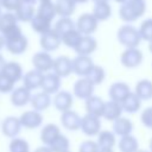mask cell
Returning <instances> with one entry per match:
<instances>
[{"mask_svg":"<svg viewBox=\"0 0 152 152\" xmlns=\"http://www.w3.org/2000/svg\"><path fill=\"white\" fill-rule=\"evenodd\" d=\"M39 43H40V46H42L43 51L50 52V51H55V50H57L59 48V45L62 43V38L52 28L49 32H46V33L40 36Z\"/></svg>","mask_w":152,"mask_h":152,"instance_id":"cell-8","label":"cell"},{"mask_svg":"<svg viewBox=\"0 0 152 152\" xmlns=\"http://www.w3.org/2000/svg\"><path fill=\"white\" fill-rule=\"evenodd\" d=\"M21 124H20V120L19 118H15V116H7L2 124H1V132L4 135L8 137V138H17V135L20 133L21 131Z\"/></svg>","mask_w":152,"mask_h":152,"instance_id":"cell-11","label":"cell"},{"mask_svg":"<svg viewBox=\"0 0 152 152\" xmlns=\"http://www.w3.org/2000/svg\"><path fill=\"white\" fill-rule=\"evenodd\" d=\"M0 15H1V0H0Z\"/></svg>","mask_w":152,"mask_h":152,"instance_id":"cell-59","label":"cell"},{"mask_svg":"<svg viewBox=\"0 0 152 152\" xmlns=\"http://www.w3.org/2000/svg\"><path fill=\"white\" fill-rule=\"evenodd\" d=\"M137 152H151V151H147V150H142V148H139Z\"/></svg>","mask_w":152,"mask_h":152,"instance_id":"cell-55","label":"cell"},{"mask_svg":"<svg viewBox=\"0 0 152 152\" xmlns=\"http://www.w3.org/2000/svg\"><path fill=\"white\" fill-rule=\"evenodd\" d=\"M18 20L20 21H24V23H31L32 19L34 18L36 15V12H34V5H30V4H23L18 7V10L14 12Z\"/></svg>","mask_w":152,"mask_h":152,"instance_id":"cell-31","label":"cell"},{"mask_svg":"<svg viewBox=\"0 0 152 152\" xmlns=\"http://www.w3.org/2000/svg\"><path fill=\"white\" fill-rule=\"evenodd\" d=\"M14 90V82L8 78L6 75L0 72V93L6 94V93H12Z\"/></svg>","mask_w":152,"mask_h":152,"instance_id":"cell-43","label":"cell"},{"mask_svg":"<svg viewBox=\"0 0 152 152\" xmlns=\"http://www.w3.org/2000/svg\"><path fill=\"white\" fill-rule=\"evenodd\" d=\"M81 131L88 135V137H94L97 135L101 132V121L100 118L86 114L82 116V124H81Z\"/></svg>","mask_w":152,"mask_h":152,"instance_id":"cell-5","label":"cell"},{"mask_svg":"<svg viewBox=\"0 0 152 152\" xmlns=\"http://www.w3.org/2000/svg\"><path fill=\"white\" fill-rule=\"evenodd\" d=\"M23 4H30V5H34L37 2V0H20Z\"/></svg>","mask_w":152,"mask_h":152,"instance_id":"cell-50","label":"cell"},{"mask_svg":"<svg viewBox=\"0 0 152 152\" xmlns=\"http://www.w3.org/2000/svg\"><path fill=\"white\" fill-rule=\"evenodd\" d=\"M31 90H28L27 88L23 87H18L15 88L12 93H11V102L13 106L15 107H23L26 106L28 102H31Z\"/></svg>","mask_w":152,"mask_h":152,"instance_id":"cell-18","label":"cell"},{"mask_svg":"<svg viewBox=\"0 0 152 152\" xmlns=\"http://www.w3.org/2000/svg\"><path fill=\"white\" fill-rule=\"evenodd\" d=\"M93 15L96 18L97 21H104L112 15L110 5L107 1L103 2H95L93 8Z\"/></svg>","mask_w":152,"mask_h":152,"instance_id":"cell-30","label":"cell"},{"mask_svg":"<svg viewBox=\"0 0 152 152\" xmlns=\"http://www.w3.org/2000/svg\"><path fill=\"white\" fill-rule=\"evenodd\" d=\"M95 64L89 56H77L72 59V72L78 76L87 77Z\"/></svg>","mask_w":152,"mask_h":152,"instance_id":"cell-7","label":"cell"},{"mask_svg":"<svg viewBox=\"0 0 152 152\" xmlns=\"http://www.w3.org/2000/svg\"><path fill=\"white\" fill-rule=\"evenodd\" d=\"M99 152H114L113 150H110V148H100V151Z\"/></svg>","mask_w":152,"mask_h":152,"instance_id":"cell-51","label":"cell"},{"mask_svg":"<svg viewBox=\"0 0 152 152\" xmlns=\"http://www.w3.org/2000/svg\"><path fill=\"white\" fill-rule=\"evenodd\" d=\"M43 91L48 93L49 95L57 94L61 88V77L57 76L55 72H48L44 75L42 87Z\"/></svg>","mask_w":152,"mask_h":152,"instance_id":"cell-17","label":"cell"},{"mask_svg":"<svg viewBox=\"0 0 152 152\" xmlns=\"http://www.w3.org/2000/svg\"><path fill=\"white\" fill-rule=\"evenodd\" d=\"M121 107L127 113H137L141 107V100L135 93H129V95L121 102Z\"/></svg>","mask_w":152,"mask_h":152,"instance_id":"cell-32","label":"cell"},{"mask_svg":"<svg viewBox=\"0 0 152 152\" xmlns=\"http://www.w3.org/2000/svg\"><path fill=\"white\" fill-rule=\"evenodd\" d=\"M20 5H21L20 0H1V7L7 10L8 12H12V11L15 12Z\"/></svg>","mask_w":152,"mask_h":152,"instance_id":"cell-46","label":"cell"},{"mask_svg":"<svg viewBox=\"0 0 152 152\" xmlns=\"http://www.w3.org/2000/svg\"><path fill=\"white\" fill-rule=\"evenodd\" d=\"M10 152H30V145L25 139L14 138L10 142Z\"/></svg>","mask_w":152,"mask_h":152,"instance_id":"cell-41","label":"cell"},{"mask_svg":"<svg viewBox=\"0 0 152 152\" xmlns=\"http://www.w3.org/2000/svg\"><path fill=\"white\" fill-rule=\"evenodd\" d=\"M140 120L145 127L152 128V106L147 107L142 110V113L140 115Z\"/></svg>","mask_w":152,"mask_h":152,"instance_id":"cell-45","label":"cell"},{"mask_svg":"<svg viewBox=\"0 0 152 152\" xmlns=\"http://www.w3.org/2000/svg\"><path fill=\"white\" fill-rule=\"evenodd\" d=\"M69 146H70L69 139L65 135L61 134L49 147L51 148L52 152H66L69 151Z\"/></svg>","mask_w":152,"mask_h":152,"instance_id":"cell-40","label":"cell"},{"mask_svg":"<svg viewBox=\"0 0 152 152\" xmlns=\"http://www.w3.org/2000/svg\"><path fill=\"white\" fill-rule=\"evenodd\" d=\"M2 74L6 75L8 78H11L14 83H17L18 81L23 80L24 75H23V68L19 63L17 62H7V64L5 65Z\"/></svg>","mask_w":152,"mask_h":152,"instance_id":"cell-27","label":"cell"},{"mask_svg":"<svg viewBox=\"0 0 152 152\" xmlns=\"http://www.w3.org/2000/svg\"><path fill=\"white\" fill-rule=\"evenodd\" d=\"M33 152H52V151H51V148L49 146H40V147L36 148Z\"/></svg>","mask_w":152,"mask_h":152,"instance_id":"cell-47","label":"cell"},{"mask_svg":"<svg viewBox=\"0 0 152 152\" xmlns=\"http://www.w3.org/2000/svg\"><path fill=\"white\" fill-rule=\"evenodd\" d=\"M131 93V89L127 83L125 82H115L109 87L108 95L112 101L121 103Z\"/></svg>","mask_w":152,"mask_h":152,"instance_id":"cell-13","label":"cell"},{"mask_svg":"<svg viewBox=\"0 0 152 152\" xmlns=\"http://www.w3.org/2000/svg\"><path fill=\"white\" fill-rule=\"evenodd\" d=\"M53 72L59 77H66L72 72V59L66 56H59L53 61Z\"/></svg>","mask_w":152,"mask_h":152,"instance_id":"cell-15","label":"cell"},{"mask_svg":"<svg viewBox=\"0 0 152 152\" xmlns=\"http://www.w3.org/2000/svg\"><path fill=\"white\" fill-rule=\"evenodd\" d=\"M66 152H70V151H66Z\"/></svg>","mask_w":152,"mask_h":152,"instance_id":"cell-60","label":"cell"},{"mask_svg":"<svg viewBox=\"0 0 152 152\" xmlns=\"http://www.w3.org/2000/svg\"><path fill=\"white\" fill-rule=\"evenodd\" d=\"M100 147L94 140H86L80 145L78 152H99Z\"/></svg>","mask_w":152,"mask_h":152,"instance_id":"cell-44","label":"cell"},{"mask_svg":"<svg viewBox=\"0 0 152 152\" xmlns=\"http://www.w3.org/2000/svg\"><path fill=\"white\" fill-rule=\"evenodd\" d=\"M27 45H28V42L24 34L5 40V48L7 49L8 52H11L13 55H21L23 52L26 51Z\"/></svg>","mask_w":152,"mask_h":152,"instance_id":"cell-16","label":"cell"},{"mask_svg":"<svg viewBox=\"0 0 152 152\" xmlns=\"http://www.w3.org/2000/svg\"><path fill=\"white\" fill-rule=\"evenodd\" d=\"M113 131H114V134H118L120 137L129 135L133 131V124L129 119L121 116L113 122Z\"/></svg>","mask_w":152,"mask_h":152,"instance_id":"cell-26","label":"cell"},{"mask_svg":"<svg viewBox=\"0 0 152 152\" xmlns=\"http://www.w3.org/2000/svg\"><path fill=\"white\" fill-rule=\"evenodd\" d=\"M20 124L24 128H27V129H34V128H38L40 127V125L43 124V115L37 112V110H26L24 112L20 118Z\"/></svg>","mask_w":152,"mask_h":152,"instance_id":"cell-10","label":"cell"},{"mask_svg":"<svg viewBox=\"0 0 152 152\" xmlns=\"http://www.w3.org/2000/svg\"><path fill=\"white\" fill-rule=\"evenodd\" d=\"M37 14L42 15L43 18L52 21L53 18L56 17L57 12H56V7L55 4H52V1H48V2H40L38 10H37Z\"/></svg>","mask_w":152,"mask_h":152,"instance_id":"cell-38","label":"cell"},{"mask_svg":"<svg viewBox=\"0 0 152 152\" xmlns=\"http://www.w3.org/2000/svg\"><path fill=\"white\" fill-rule=\"evenodd\" d=\"M52 102H53V106L57 110H59L61 113H64V112H68L71 109L72 103H74V99H72L71 93H69L66 90H59L55 95Z\"/></svg>","mask_w":152,"mask_h":152,"instance_id":"cell-12","label":"cell"},{"mask_svg":"<svg viewBox=\"0 0 152 152\" xmlns=\"http://www.w3.org/2000/svg\"><path fill=\"white\" fill-rule=\"evenodd\" d=\"M120 62L124 66L128 69L137 68L141 64L142 62V52L138 48H132V49H126L120 57Z\"/></svg>","mask_w":152,"mask_h":152,"instance_id":"cell-4","label":"cell"},{"mask_svg":"<svg viewBox=\"0 0 152 152\" xmlns=\"http://www.w3.org/2000/svg\"><path fill=\"white\" fill-rule=\"evenodd\" d=\"M148 147H150V151L152 152V138H151V140H150V142H148Z\"/></svg>","mask_w":152,"mask_h":152,"instance_id":"cell-54","label":"cell"},{"mask_svg":"<svg viewBox=\"0 0 152 152\" xmlns=\"http://www.w3.org/2000/svg\"><path fill=\"white\" fill-rule=\"evenodd\" d=\"M4 48H5V39H4V37L0 34V51H1Z\"/></svg>","mask_w":152,"mask_h":152,"instance_id":"cell-49","label":"cell"},{"mask_svg":"<svg viewBox=\"0 0 152 152\" xmlns=\"http://www.w3.org/2000/svg\"><path fill=\"white\" fill-rule=\"evenodd\" d=\"M118 146H119L120 152H137L139 150V142L137 138L133 137L132 134L121 137Z\"/></svg>","mask_w":152,"mask_h":152,"instance_id":"cell-34","label":"cell"},{"mask_svg":"<svg viewBox=\"0 0 152 152\" xmlns=\"http://www.w3.org/2000/svg\"><path fill=\"white\" fill-rule=\"evenodd\" d=\"M51 23H52V21H50V20H48V19H45V18H43L42 15H39V14L36 13L34 18H33L32 21H31V27H32L33 31H36L37 33L44 34V33L49 32L50 30H52Z\"/></svg>","mask_w":152,"mask_h":152,"instance_id":"cell-35","label":"cell"},{"mask_svg":"<svg viewBox=\"0 0 152 152\" xmlns=\"http://www.w3.org/2000/svg\"><path fill=\"white\" fill-rule=\"evenodd\" d=\"M53 61L52 57L50 56L49 52L45 51H39L33 55L32 57V64L36 70L40 72H46L53 68Z\"/></svg>","mask_w":152,"mask_h":152,"instance_id":"cell-9","label":"cell"},{"mask_svg":"<svg viewBox=\"0 0 152 152\" xmlns=\"http://www.w3.org/2000/svg\"><path fill=\"white\" fill-rule=\"evenodd\" d=\"M148 50H150V51L152 52V39H151V40L148 42Z\"/></svg>","mask_w":152,"mask_h":152,"instance_id":"cell-53","label":"cell"},{"mask_svg":"<svg viewBox=\"0 0 152 152\" xmlns=\"http://www.w3.org/2000/svg\"><path fill=\"white\" fill-rule=\"evenodd\" d=\"M56 12L61 18H69L74 12L76 7V2L74 0H57L55 2Z\"/></svg>","mask_w":152,"mask_h":152,"instance_id":"cell-28","label":"cell"},{"mask_svg":"<svg viewBox=\"0 0 152 152\" xmlns=\"http://www.w3.org/2000/svg\"><path fill=\"white\" fill-rule=\"evenodd\" d=\"M18 18L15 13L6 12L0 15V34L4 37L18 26Z\"/></svg>","mask_w":152,"mask_h":152,"instance_id":"cell-21","label":"cell"},{"mask_svg":"<svg viewBox=\"0 0 152 152\" xmlns=\"http://www.w3.org/2000/svg\"><path fill=\"white\" fill-rule=\"evenodd\" d=\"M97 145L100 148H110L113 150L115 142H116V139H115V134L110 131H101L99 134H97V140H96Z\"/></svg>","mask_w":152,"mask_h":152,"instance_id":"cell-33","label":"cell"},{"mask_svg":"<svg viewBox=\"0 0 152 152\" xmlns=\"http://www.w3.org/2000/svg\"><path fill=\"white\" fill-rule=\"evenodd\" d=\"M145 11H146V0H127L120 6L119 15L124 21L131 23L142 17Z\"/></svg>","mask_w":152,"mask_h":152,"instance_id":"cell-1","label":"cell"},{"mask_svg":"<svg viewBox=\"0 0 152 152\" xmlns=\"http://www.w3.org/2000/svg\"><path fill=\"white\" fill-rule=\"evenodd\" d=\"M6 64H7V62H6L5 58L0 55V72H2V70H4V68H5Z\"/></svg>","mask_w":152,"mask_h":152,"instance_id":"cell-48","label":"cell"},{"mask_svg":"<svg viewBox=\"0 0 152 152\" xmlns=\"http://www.w3.org/2000/svg\"><path fill=\"white\" fill-rule=\"evenodd\" d=\"M139 32L141 36V39L144 40H151L152 39V18L145 19L139 27Z\"/></svg>","mask_w":152,"mask_h":152,"instance_id":"cell-42","label":"cell"},{"mask_svg":"<svg viewBox=\"0 0 152 152\" xmlns=\"http://www.w3.org/2000/svg\"><path fill=\"white\" fill-rule=\"evenodd\" d=\"M97 48V42L91 36H83L82 40L80 42L78 46L75 49V51L80 56H89L93 53Z\"/></svg>","mask_w":152,"mask_h":152,"instance_id":"cell-25","label":"cell"},{"mask_svg":"<svg viewBox=\"0 0 152 152\" xmlns=\"http://www.w3.org/2000/svg\"><path fill=\"white\" fill-rule=\"evenodd\" d=\"M137 96L142 101V100H150L152 99V81L150 80H140L135 84V91Z\"/></svg>","mask_w":152,"mask_h":152,"instance_id":"cell-29","label":"cell"},{"mask_svg":"<svg viewBox=\"0 0 152 152\" xmlns=\"http://www.w3.org/2000/svg\"><path fill=\"white\" fill-rule=\"evenodd\" d=\"M87 78H88L94 86L100 84V83H102V82L104 81V78H106V71H104V69H103L102 66H100V65H94L93 69L90 70V72L88 74Z\"/></svg>","mask_w":152,"mask_h":152,"instance_id":"cell-39","label":"cell"},{"mask_svg":"<svg viewBox=\"0 0 152 152\" xmlns=\"http://www.w3.org/2000/svg\"><path fill=\"white\" fill-rule=\"evenodd\" d=\"M104 104L106 102L99 97V96H91L88 100H86V110L87 114L101 118L103 115V110H104Z\"/></svg>","mask_w":152,"mask_h":152,"instance_id":"cell-22","label":"cell"},{"mask_svg":"<svg viewBox=\"0 0 152 152\" xmlns=\"http://www.w3.org/2000/svg\"><path fill=\"white\" fill-rule=\"evenodd\" d=\"M75 23L70 19V18H61L56 21L55 26H53V30L58 33V36L62 38V36H64L65 33H68L69 31L76 28L75 27Z\"/></svg>","mask_w":152,"mask_h":152,"instance_id":"cell-37","label":"cell"},{"mask_svg":"<svg viewBox=\"0 0 152 152\" xmlns=\"http://www.w3.org/2000/svg\"><path fill=\"white\" fill-rule=\"evenodd\" d=\"M94 84L87 78V77H81L78 78L75 84H74V95L77 99L81 100H88L89 97L93 96L94 93Z\"/></svg>","mask_w":152,"mask_h":152,"instance_id":"cell-6","label":"cell"},{"mask_svg":"<svg viewBox=\"0 0 152 152\" xmlns=\"http://www.w3.org/2000/svg\"><path fill=\"white\" fill-rule=\"evenodd\" d=\"M116 38L119 43L127 49L137 48L141 42V36L138 28L132 25H124L118 30Z\"/></svg>","mask_w":152,"mask_h":152,"instance_id":"cell-2","label":"cell"},{"mask_svg":"<svg viewBox=\"0 0 152 152\" xmlns=\"http://www.w3.org/2000/svg\"><path fill=\"white\" fill-rule=\"evenodd\" d=\"M122 112H124V109L121 107V103L109 100L104 104V110H103L102 118H104L108 121H113L114 122L115 120H118L119 118H121Z\"/></svg>","mask_w":152,"mask_h":152,"instance_id":"cell-24","label":"cell"},{"mask_svg":"<svg viewBox=\"0 0 152 152\" xmlns=\"http://www.w3.org/2000/svg\"><path fill=\"white\" fill-rule=\"evenodd\" d=\"M103 1H107L108 2V0H94V2H103Z\"/></svg>","mask_w":152,"mask_h":152,"instance_id":"cell-57","label":"cell"},{"mask_svg":"<svg viewBox=\"0 0 152 152\" xmlns=\"http://www.w3.org/2000/svg\"><path fill=\"white\" fill-rule=\"evenodd\" d=\"M40 2H48V1H51V0H39Z\"/></svg>","mask_w":152,"mask_h":152,"instance_id":"cell-58","label":"cell"},{"mask_svg":"<svg viewBox=\"0 0 152 152\" xmlns=\"http://www.w3.org/2000/svg\"><path fill=\"white\" fill-rule=\"evenodd\" d=\"M61 124L68 131H78L81 129L82 118L75 110H68L62 113L61 115Z\"/></svg>","mask_w":152,"mask_h":152,"instance_id":"cell-14","label":"cell"},{"mask_svg":"<svg viewBox=\"0 0 152 152\" xmlns=\"http://www.w3.org/2000/svg\"><path fill=\"white\" fill-rule=\"evenodd\" d=\"M76 4H86V2H88L89 0H74Z\"/></svg>","mask_w":152,"mask_h":152,"instance_id":"cell-52","label":"cell"},{"mask_svg":"<svg viewBox=\"0 0 152 152\" xmlns=\"http://www.w3.org/2000/svg\"><path fill=\"white\" fill-rule=\"evenodd\" d=\"M115 1H116V2H120V4L122 5V4H124V2H126L127 0H115Z\"/></svg>","mask_w":152,"mask_h":152,"instance_id":"cell-56","label":"cell"},{"mask_svg":"<svg viewBox=\"0 0 152 152\" xmlns=\"http://www.w3.org/2000/svg\"><path fill=\"white\" fill-rule=\"evenodd\" d=\"M30 103H31L33 110H37L39 113L44 112L51 104V95H49L45 91H39V93L34 94L31 97V102Z\"/></svg>","mask_w":152,"mask_h":152,"instance_id":"cell-23","label":"cell"},{"mask_svg":"<svg viewBox=\"0 0 152 152\" xmlns=\"http://www.w3.org/2000/svg\"><path fill=\"white\" fill-rule=\"evenodd\" d=\"M82 38H83V34L77 28H74V30L69 31L68 33H65L64 36H62V43L65 46L72 48L75 50L78 46V44L82 40Z\"/></svg>","mask_w":152,"mask_h":152,"instance_id":"cell-36","label":"cell"},{"mask_svg":"<svg viewBox=\"0 0 152 152\" xmlns=\"http://www.w3.org/2000/svg\"><path fill=\"white\" fill-rule=\"evenodd\" d=\"M99 21L93 15V13H83L78 17L76 23V28L83 34V36H90L94 33L97 28Z\"/></svg>","mask_w":152,"mask_h":152,"instance_id":"cell-3","label":"cell"},{"mask_svg":"<svg viewBox=\"0 0 152 152\" xmlns=\"http://www.w3.org/2000/svg\"><path fill=\"white\" fill-rule=\"evenodd\" d=\"M43 78H44V74L33 69L27 71L24 77H23V82H24V87L27 88L28 90H34L39 87H42L43 83Z\"/></svg>","mask_w":152,"mask_h":152,"instance_id":"cell-20","label":"cell"},{"mask_svg":"<svg viewBox=\"0 0 152 152\" xmlns=\"http://www.w3.org/2000/svg\"><path fill=\"white\" fill-rule=\"evenodd\" d=\"M61 134V129L57 125L48 124L40 131V141L44 144V146H50Z\"/></svg>","mask_w":152,"mask_h":152,"instance_id":"cell-19","label":"cell"}]
</instances>
